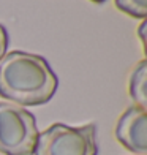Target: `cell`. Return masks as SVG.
<instances>
[{
	"mask_svg": "<svg viewBox=\"0 0 147 155\" xmlns=\"http://www.w3.org/2000/svg\"><path fill=\"white\" fill-rule=\"evenodd\" d=\"M59 78L44 57L11 51L0 60V97L18 106H41L55 95Z\"/></svg>",
	"mask_w": 147,
	"mask_h": 155,
	"instance_id": "6da1fadb",
	"label": "cell"
},
{
	"mask_svg": "<svg viewBox=\"0 0 147 155\" xmlns=\"http://www.w3.org/2000/svg\"><path fill=\"white\" fill-rule=\"evenodd\" d=\"M33 155H98L96 125L68 127L52 124L38 133Z\"/></svg>",
	"mask_w": 147,
	"mask_h": 155,
	"instance_id": "7a4b0ae2",
	"label": "cell"
},
{
	"mask_svg": "<svg viewBox=\"0 0 147 155\" xmlns=\"http://www.w3.org/2000/svg\"><path fill=\"white\" fill-rule=\"evenodd\" d=\"M38 133L37 119L30 111L0 101V153L33 155Z\"/></svg>",
	"mask_w": 147,
	"mask_h": 155,
	"instance_id": "3957f363",
	"label": "cell"
},
{
	"mask_svg": "<svg viewBox=\"0 0 147 155\" xmlns=\"http://www.w3.org/2000/svg\"><path fill=\"white\" fill-rule=\"evenodd\" d=\"M116 138L125 149L133 153H147V111L138 104L130 106L119 117Z\"/></svg>",
	"mask_w": 147,
	"mask_h": 155,
	"instance_id": "277c9868",
	"label": "cell"
},
{
	"mask_svg": "<svg viewBox=\"0 0 147 155\" xmlns=\"http://www.w3.org/2000/svg\"><path fill=\"white\" fill-rule=\"evenodd\" d=\"M145 79H147V62L141 60L133 68L130 76V97L135 104L141 108L147 106V95H145Z\"/></svg>",
	"mask_w": 147,
	"mask_h": 155,
	"instance_id": "5b68a950",
	"label": "cell"
},
{
	"mask_svg": "<svg viewBox=\"0 0 147 155\" xmlns=\"http://www.w3.org/2000/svg\"><path fill=\"white\" fill-rule=\"evenodd\" d=\"M117 10L127 13L136 19H145L147 16V0H114Z\"/></svg>",
	"mask_w": 147,
	"mask_h": 155,
	"instance_id": "8992f818",
	"label": "cell"
},
{
	"mask_svg": "<svg viewBox=\"0 0 147 155\" xmlns=\"http://www.w3.org/2000/svg\"><path fill=\"white\" fill-rule=\"evenodd\" d=\"M8 32H6L5 29V25L0 24V60H2L5 57V54H6V49H8Z\"/></svg>",
	"mask_w": 147,
	"mask_h": 155,
	"instance_id": "52a82bcc",
	"label": "cell"
},
{
	"mask_svg": "<svg viewBox=\"0 0 147 155\" xmlns=\"http://www.w3.org/2000/svg\"><path fill=\"white\" fill-rule=\"evenodd\" d=\"M145 27H147L145 21H142V24L139 25V30H138L139 38H141V43H142V48H144V51H145Z\"/></svg>",
	"mask_w": 147,
	"mask_h": 155,
	"instance_id": "ba28073f",
	"label": "cell"
},
{
	"mask_svg": "<svg viewBox=\"0 0 147 155\" xmlns=\"http://www.w3.org/2000/svg\"><path fill=\"white\" fill-rule=\"evenodd\" d=\"M90 2H93V3H103V2H106V0H90Z\"/></svg>",
	"mask_w": 147,
	"mask_h": 155,
	"instance_id": "9c48e42d",
	"label": "cell"
}]
</instances>
